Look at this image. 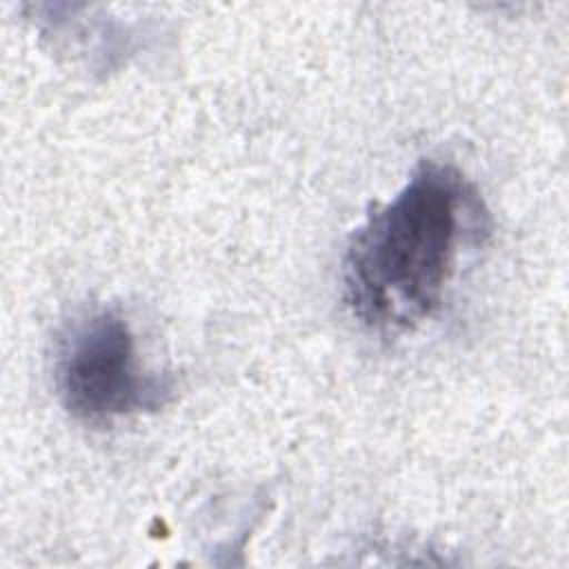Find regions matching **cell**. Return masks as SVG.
I'll list each match as a JSON object with an SVG mask.
<instances>
[{
    "instance_id": "1",
    "label": "cell",
    "mask_w": 569,
    "mask_h": 569,
    "mask_svg": "<svg viewBox=\"0 0 569 569\" xmlns=\"http://www.w3.org/2000/svg\"><path fill=\"white\" fill-rule=\"evenodd\" d=\"M487 220L480 196L456 167L420 162L349 238L342 289L353 318L378 333L427 320L445 298L460 249L487 233Z\"/></svg>"
},
{
    "instance_id": "2",
    "label": "cell",
    "mask_w": 569,
    "mask_h": 569,
    "mask_svg": "<svg viewBox=\"0 0 569 569\" xmlns=\"http://www.w3.org/2000/svg\"><path fill=\"white\" fill-rule=\"evenodd\" d=\"M53 385L62 407L84 425L156 411L171 396L164 376L144 371L136 336L113 309L71 320L56 347Z\"/></svg>"
}]
</instances>
